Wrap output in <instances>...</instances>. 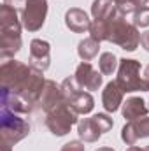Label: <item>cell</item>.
<instances>
[{"label":"cell","mask_w":149,"mask_h":151,"mask_svg":"<svg viewBox=\"0 0 149 151\" xmlns=\"http://www.w3.org/2000/svg\"><path fill=\"white\" fill-rule=\"evenodd\" d=\"M4 4H5V5H11V7H14V9H18L19 5L25 7L27 0H4Z\"/></svg>","instance_id":"cell-27"},{"label":"cell","mask_w":149,"mask_h":151,"mask_svg":"<svg viewBox=\"0 0 149 151\" xmlns=\"http://www.w3.org/2000/svg\"><path fill=\"white\" fill-rule=\"evenodd\" d=\"M0 104H2V107H7L12 113L18 114H30L34 111V107L23 97H19L12 91H7V90H0Z\"/></svg>","instance_id":"cell-15"},{"label":"cell","mask_w":149,"mask_h":151,"mask_svg":"<svg viewBox=\"0 0 149 151\" xmlns=\"http://www.w3.org/2000/svg\"><path fill=\"white\" fill-rule=\"evenodd\" d=\"M30 134V125L25 118H21L18 113H12L7 107L0 109V137L2 144L14 146Z\"/></svg>","instance_id":"cell-3"},{"label":"cell","mask_w":149,"mask_h":151,"mask_svg":"<svg viewBox=\"0 0 149 151\" xmlns=\"http://www.w3.org/2000/svg\"><path fill=\"white\" fill-rule=\"evenodd\" d=\"M144 151H149V144H148V146H146V148H144Z\"/></svg>","instance_id":"cell-33"},{"label":"cell","mask_w":149,"mask_h":151,"mask_svg":"<svg viewBox=\"0 0 149 151\" xmlns=\"http://www.w3.org/2000/svg\"><path fill=\"white\" fill-rule=\"evenodd\" d=\"M132 23L139 28H146L149 27V7H142V9H137L135 12H133V19H132Z\"/></svg>","instance_id":"cell-23"},{"label":"cell","mask_w":149,"mask_h":151,"mask_svg":"<svg viewBox=\"0 0 149 151\" xmlns=\"http://www.w3.org/2000/svg\"><path fill=\"white\" fill-rule=\"evenodd\" d=\"M112 2L116 4L117 11H119L123 16L132 14V12H135V11H137V7H135V2H133V0H112Z\"/></svg>","instance_id":"cell-24"},{"label":"cell","mask_w":149,"mask_h":151,"mask_svg":"<svg viewBox=\"0 0 149 151\" xmlns=\"http://www.w3.org/2000/svg\"><path fill=\"white\" fill-rule=\"evenodd\" d=\"M67 102H69V106H70L77 114H90L93 111V107H95V100H93L91 93H88V91H84V90L77 91L74 97L69 99Z\"/></svg>","instance_id":"cell-19"},{"label":"cell","mask_w":149,"mask_h":151,"mask_svg":"<svg viewBox=\"0 0 149 151\" xmlns=\"http://www.w3.org/2000/svg\"><path fill=\"white\" fill-rule=\"evenodd\" d=\"M90 37L95 40L102 42V40H109V21H100V19H93L91 27H90Z\"/></svg>","instance_id":"cell-22"},{"label":"cell","mask_w":149,"mask_h":151,"mask_svg":"<svg viewBox=\"0 0 149 151\" xmlns=\"http://www.w3.org/2000/svg\"><path fill=\"white\" fill-rule=\"evenodd\" d=\"M133 2H135V7H137V9H142V7L148 5L149 0H133Z\"/></svg>","instance_id":"cell-29"},{"label":"cell","mask_w":149,"mask_h":151,"mask_svg":"<svg viewBox=\"0 0 149 151\" xmlns=\"http://www.w3.org/2000/svg\"><path fill=\"white\" fill-rule=\"evenodd\" d=\"M21 18H18V9L2 4L0 5V34L21 35Z\"/></svg>","instance_id":"cell-12"},{"label":"cell","mask_w":149,"mask_h":151,"mask_svg":"<svg viewBox=\"0 0 149 151\" xmlns=\"http://www.w3.org/2000/svg\"><path fill=\"white\" fill-rule=\"evenodd\" d=\"M75 79L79 83V86L82 90H98L104 83V77H102V72H98L97 69H93V65L90 62H81L75 69Z\"/></svg>","instance_id":"cell-8"},{"label":"cell","mask_w":149,"mask_h":151,"mask_svg":"<svg viewBox=\"0 0 149 151\" xmlns=\"http://www.w3.org/2000/svg\"><path fill=\"white\" fill-rule=\"evenodd\" d=\"M114 127V119L109 114L98 113L91 118H82L77 123L79 139L84 142H97L104 134H107Z\"/></svg>","instance_id":"cell-5"},{"label":"cell","mask_w":149,"mask_h":151,"mask_svg":"<svg viewBox=\"0 0 149 151\" xmlns=\"http://www.w3.org/2000/svg\"><path fill=\"white\" fill-rule=\"evenodd\" d=\"M144 83H146V91H149V65L144 69Z\"/></svg>","instance_id":"cell-28"},{"label":"cell","mask_w":149,"mask_h":151,"mask_svg":"<svg viewBox=\"0 0 149 151\" xmlns=\"http://www.w3.org/2000/svg\"><path fill=\"white\" fill-rule=\"evenodd\" d=\"M97 151H116V150H112V148H107V146H104V148H98Z\"/></svg>","instance_id":"cell-32"},{"label":"cell","mask_w":149,"mask_h":151,"mask_svg":"<svg viewBox=\"0 0 149 151\" xmlns=\"http://www.w3.org/2000/svg\"><path fill=\"white\" fill-rule=\"evenodd\" d=\"M119 14L116 4L112 0H93L91 4V16L93 19H100V21H109L112 18H116Z\"/></svg>","instance_id":"cell-17"},{"label":"cell","mask_w":149,"mask_h":151,"mask_svg":"<svg viewBox=\"0 0 149 151\" xmlns=\"http://www.w3.org/2000/svg\"><path fill=\"white\" fill-rule=\"evenodd\" d=\"M65 25L74 34H84V32H90L91 19L88 18V14L82 9L72 7V9H69L65 12Z\"/></svg>","instance_id":"cell-13"},{"label":"cell","mask_w":149,"mask_h":151,"mask_svg":"<svg viewBox=\"0 0 149 151\" xmlns=\"http://www.w3.org/2000/svg\"><path fill=\"white\" fill-rule=\"evenodd\" d=\"M62 151H84V144L81 141H70V142L63 144Z\"/></svg>","instance_id":"cell-25"},{"label":"cell","mask_w":149,"mask_h":151,"mask_svg":"<svg viewBox=\"0 0 149 151\" xmlns=\"http://www.w3.org/2000/svg\"><path fill=\"white\" fill-rule=\"evenodd\" d=\"M30 65L37 70H47L51 65V46L47 40L34 39L30 42Z\"/></svg>","instance_id":"cell-9"},{"label":"cell","mask_w":149,"mask_h":151,"mask_svg":"<svg viewBox=\"0 0 149 151\" xmlns=\"http://www.w3.org/2000/svg\"><path fill=\"white\" fill-rule=\"evenodd\" d=\"M98 67H100V72L104 76H112L116 72V69L119 67V60L114 53H102L100 58H98Z\"/></svg>","instance_id":"cell-21"},{"label":"cell","mask_w":149,"mask_h":151,"mask_svg":"<svg viewBox=\"0 0 149 151\" xmlns=\"http://www.w3.org/2000/svg\"><path fill=\"white\" fill-rule=\"evenodd\" d=\"M0 151H12V150H11V146H7V144H2Z\"/></svg>","instance_id":"cell-30"},{"label":"cell","mask_w":149,"mask_h":151,"mask_svg":"<svg viewBox=\"0 0 149 151\" xmlns=\"http://www.w3.org/2000/svg\"><path fill=\"white\" fill-rule=\"evenodd\" d=\"M116 46H119L125 51H135L137 46L140 44V34L133 23L126 21V16L121 12L109 19V40Z\"/></svg>","instance_id":"cell-2"},{"label":"cell","mask_w":149,"mask_h":151,"mask_svg":"<svg viewBox=\"0 0 149 151\" xmlns=\"http://www.w3.org/2000/svg\"><path fill=\"white\" fill-rule=\"evenodd\" d=\"M100 51V42L95 40L93 37H86L82 39L79 44H77V55L82 62H90L93 60Z\"/></svg>","instance_id":"cell-20"},{"label":"cell","mask_w":149,"mask_h":151,"mask_svg":"<svg viewBox=\"0 0 149 151\" xmlns=\"http://www.w3.org/2000/svg\"><path fill=\"white\" fill-rule=\"evenodd\" d=\"M46 118V127L49 128V132L56 137H63L70 132V128L75 123H79L77 113L69 106V102L60 104L58 107H54L53 111H49Z\"/></svg>","instance_id":"cell-6"},{"label":"cell","mask_w":149,"mask_h":151,"mask_svg":"<svg viewBox=\"0 0 149 151\" xmlns=\"http://www.w3.org/2000/svg\"><path fill=\"white\" fill-rule=\"evenodd\" d=\"M144 137H149V116L128 121L121 130V139L128 146H135L137 141H140Z\"/></svg>","instance_id":"cell-10"},{"label":"cell","mask_w":149,"mask_h":151,"mask_svg":"<svg viewBox=\"0 0 149 151\" xmlns=\"http://www.w3.org/2000/svg\"><path fill=\"white\" fill-rule=\"evenodd\" d=\"M63 102H67V100H65V97H63V93H62V86L56 84V83L51 81V79H46V86H44L42 95H40V100H39L40 107H42L46 113H49V111H53L54 107H58V106L63 104Z\"/></svg>","instance_id":"cell-11"},{"label":"cell","mask_w":149,"mask_h":151,"mask_svg":"<svg viewBox=\"0 0 149 151\" xmlns=\"http://www.w3.org/2000/svg\"><path fill=\"white\" fill-rule=\"evenodd\" d=\"M121 113H123V118L126 121H133V119L148 116L149 107L144 99H140V97H130V99H126V102H123Z\"/></svg>","instance_id":"cell-16"},{"label":"cell","mask_w":149,"mask_h":151,"mask_svg":"<svg viewBox=\"0 0 149 151\" xmlns=\"http://www.w3.org/2000/svg\"><path fill=\"white\" fill-rule=\"evenodd\" d=\"M47 16V0H27L21 9V23L28 32H39Z\"/></svg>","instance_id":"cell-7"},{"label":"cell","mask_w":149,"mask_h":151,"mask_svg":"<svg viewBox=\"0 0 149 151\" xmlns=\"http://www.w3.org/2000/svg\"><path fill=\"white\" fill-rule=\"evenodd\" d=\"M126 151H144V150H140V148H137V146H130Z\"/></svg>","instance_id":"cell-31"},{"label":"cell","mask_w":149,"mask_h":151,"mask_svg":"<svg viewBox=\"0 0 149 151\" xmlns=\"http://www.w3.org/2000/svg\"><path fill=\"white\" fill-rule=\"evenodd\" d=\"M21 35L14 34H0V58L5 62L7 58H12L21 49Z\"/></svg>","instance_id":"cell-18"},{"label":"cell","mask_w":149,"mask_h":151,"mask_svg":"<svg viewBox=\"0 0 149 151\" xmlns=\"http://www.w3.org/2000/svg\"><path fill=\"white\" fill-rule=\"evenodd\" d=\"M140 46L149 53V30H146V32L140 34Z\"/></svg>","instance_id":"cell-26"},{"label":"cell","mask_w":149,"mask_h":151,"mask_svg":"<svg viewBox=\"0 0 149 151\" xmlns=\"http://www.w3.org/2000/svg\"><path fill=\"white\" fill-rule=\"evenodd\" d=\"M116 83L121 86L125 93L146 91V83L140 77V62L133 58H121L117 67Z\"/></svg>","instance_id":"cell-4"},{"label":"cell","mask_w":149,"mask_h":151,"mask_svg":"<svg viewBox=\"0 0 149 151\" xmlns=\"http://www.w3.org/2000/svg\"><path fill=\"white\" fill-rule=\"evenodd\" d=\"M123 95H125V91L121 90V86L116 81L107 83L104 91H102V106H104V109L107 113H116L119 109V106H123Z\"/></svg>","instance_id":"cell-14"},{"label":"cell","mask_w":149,"mask_h":151,"mask_svg":"<svg viewBox=\"0 0 149 151\" xmlns=\"http://www.w3.org/2000/svg\"><path fill=\"white\" fill-rule=\"evenodd\" d=\"M46 79L42 70L34 69L19 60H5L0 65V90L12 91L23 97L32 107L39 104Z\"/></svg>","instance_id":"cell-1"}]
</instances>
